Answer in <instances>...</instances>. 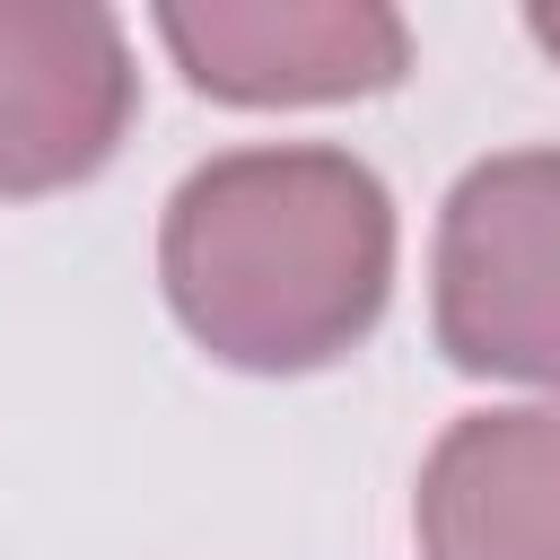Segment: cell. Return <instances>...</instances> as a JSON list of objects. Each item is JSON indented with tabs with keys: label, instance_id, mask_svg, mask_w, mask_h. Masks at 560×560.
Wrapping results in <instances>:
<instances>
[{
	"label": "cell",
	"instance_id": "cell-4",
	"mask_svg": "<svg viewBox=\"0 0 560 560\" xmlns=\"http://www.w3.org/2000/svg\"><path fill=\"white\" fill-rule=\"evenodd\" d=\"M122 122V26L88 0H0V192H52L96 175Z\"/></svg>",
	"mask_w": 560,
	"mask_h": 560
},
{
	"label": "cell",
	"instance_id": "cell-3",
	"mask_svg": "<svg viewBox=\"0 0 560 560\" xmlns=\"http://www.w3.org/2000/svg\"><path fill=\"white\" fill-rule=\"evenodd\" d=\"M166 52L228 105H324L402 79L411 35L376 0H192L158 9Z\"/></svg>",
	"mask_w": 560,
	"mask_h": 560
},
{
	"label": "cell",
	"instance_id": "cell-2",
	"mask_svg": "<svg viewBox=\"0 0 560 560\" xmlns=\"http://www.w3.org/2000/svg\"><path fill=\"white\" fill-rule=\"evenodd\" d=\"M438 341L472 376L560 385V149L481 158L446 192Z\"/></svg>",
	"mask_w": 560,
	"mask_h": 560
},
{
	"label": "cell",
	"instance_id": "cell-5",
	"mask_svg": "<svg viewBox=\"0 0 560 560\" xmlns=\"http://www.w3.org/2000/svg\"><path fill=\"white\" fill-rule=\"evenodd\" d=\"M429 560H560V402L472 411L420 472Z\"/></svg>",
	"mask_w": 560,
	"mask_h": 560
},
{
	"label": "cell",
	"instance_id": "cell-6",
	"mask_svg": "<svg viewBox=\"0 0 560 560\" xmlns=\"http://www.w3.org/2000/svg\"><path fill=\"white\" fill-rule=\"evenodd\" d=\"M534 35H542V44L560 52V9H534Z\"/></svg>",
	"mask_w": 560,
	"mask_h": 560
},
{
	"label": "cell",
	"instance_id": "cell-1",
	"mask_svg": "<svg viewBox=\"0 0 560 560\" xmlns=\"http://www.w3.org/2000/svg\"><path fill=\"white\" fill-rule=\"evenodd\" d=\"M158 262L210 359L262 376L324 368L385 306L394 210L341 149H236L175 184Z\"/></svg>",
	"mask_w": 560,
	"mask_h": 560
}]
</instances>
